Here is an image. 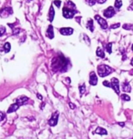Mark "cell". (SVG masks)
Instances as JSON below:
<instances>
[{"label": "cell", "mask_w": 133, "mask_h": 139, "mask_svg": "<svg viewBox=\"0 0 133 139\" xmlns=\"http://www.w3.org/2000/svg\"><path fill=\"white\" fill-rule=\"evenodd\" d=\"M77 13L75 4L71 1H68L67 4L63 7V17L65 18H72Z\"/></svg>", "instance_id": "6da1fadb"}, {"label": "cell", "mask_w": 133, "mask_h": 139, "mask_svg": "<svg viewBox=\"0 0 133 139\" xmlns=\"http://www.w3.org/2000/svg\"><path fill=\"white\" fill-rule=\"evenodd\" d=\"M112 72H113V69L111 67H110L109 66L100 65V66L98 67V74L101 77H105V76H109Z\"/></svg>", "instance_id": "7a4b0ae2"}, {"label": "cell", "mask_w": 133, "mask_h": 139, "mask_svg": "<svg viewBox=\"0 0 133 139\" xmlns=\"http://www.w3.org/2000/svg\"><path fill=\"white\" fill-rule=\"evenodd\" d=\"M13 13V10L11 7H4L0 10V17H7L8 16L12 15Z\"/></svg>", "instance_id": "3957f363"}, {"label": "cell", "mask_w": 133, "mask_h": 139, "mask_svg": "<svg viewBox=\"0 0 133 139\" xmlns=\"http://www.w3.org/2000/svg\"><path fill=\"white\" fill-rule=\"evenodd\" d=\"M58 112H55L48 120V125L50 126H55L58 124Z\"/></svg>", "instance_id": "277c9868"}, {"label": "cell", "mask_w": 133, "mask_h": 139, "mask_svg": "<svg viewBox=\"0 0 133 139\" xmlns=\"http://www.w3.org/2000/svg\"><path fill=\"white\" fill-rule=\"evenodd\" d=\"M111 87L114 89V91L118 95H119V82L117 78H112L111 79Z\"/></svg>", "instance_id": "5b68a950"}, {"label": "cell", "mask_w": 133, "mask_h": 139, "mask_svg": "<svg viewBox=\"0 0 133 139\" xmlns=\"http://www.w3.org/2000/svg\"><path fill=\"white\" fill-rule=\"evenodd\" d=\"M95 19H96L97 21H98V23L100 25V27H102L103 29H106V28L108 27V23H107V21H106L104 18L100 17L98 15L95 16Z\"/></svg>", "instance_id": "8992f818"}, {"label": "cell", "mask_w": 133, "mask_h": 139, "mask_svg": "<svg viewBox=\"0 0 133 139\" xmlns=\"http://www.w3.org/2000/svg\"><path fill=\"white\" fill-rule=\"evenodd\" d=\"M60 34L63 35V36H70L73 34V28H70V27H62L60 28Z\"/></svg>", "instance_id": "52a82bcc"}, {"label": "cell", "mask_w": 133, "mask_h": 139, "mask_svg": "<svg viewBox=\"0 0 133 139\" xmlns=\"http://www.w3.org/2000/svg\"><path fill=\"white\" fill-rule=\"evenodd\" d=\"M103 14H104V17H105L110 18L115 15V10L112 6H109V7L104 11V13Z\"/></svg>", "instance_id": "ba28073f"}, {"label": "cell", "mask_w": 133, "mask_h": 139, "mask_svg": "<svg viewBox=\"0 0 133 139\" xmlns=\"http://www.w3.org/2000/svg\"><path fill=\"white\" fill-rule=\"evenodd\" d=\"M89 84L91 85H96L98 84V77L94 72H91L89 75Z\"/></svg>", "instance_id": "9c48e42d"}, {"label": "cell", "mask_w": 133, "mask_h": 139, "mask_svg": "<svg viewBox=\"0 0 133 139\" xmlns=\"http://www.w3.org/2000/svg\"><path fill=\"white\" fill-rule=\"evenodd\" d=\"M46 37H48L50 39H52L54 37V31H53V27L52 26L48 27V28H47V30L46 32Z\"/></svg>", "instance_id": "30bf717a"}, {"label": "cell", "mask_w": 133, "mask_h": 139, "mask_svg": "<svg viewBox=\"0 0 133 139\" xmlns=\"http://www.w3.org/2000/svg\"><path fill=\"white\" fill-rule=\"evenodd\" d=\"M19 106H19L17 103H15V104H13V105H11L10 107L8 108V110H7V113H12V112L17 111V110L19 108Z\"/></svg>", "instance_id": "8fae6325"}, {"label": "cell", "mask_w": 133, "mask_h": 139, "mask_svg": "<svg viewBox=\"0 0 133 139\" xmlns=\"http://www.w3.org/2000/svg\"><path fill=\"white\" fill-rule=\"evenodd\" d=\"M28 98L27 96H21V97L17 99V102L16 103H17L20 106V105H24V104L28 103Z\"/></svg>", "instance_id": "7c38bea8"}, {"label": "cell", "mask_w": 133, "mask_h": 139, "mask_svg": "<svg viewBox=\"0 0 133 139\" xmlns=\"http://www.w3.org/2000/svg\"><path fill=\"white\" fill-rule=\"evenodd\" d=\"M94 133H95V134H98V135H107V134H108V133H107V130L104 129V128H102V127H98Z\"/></svg>", "instance_id": "4fadbf2b"}, {"label": "cell", "mask_w": 133, "mask_h": 139, "mask_svg": "<svg viewBox=\"0 0 133 139\" xmlns=\"http://www.w3.org/2000/svg\"><path fill=\"white\" fill-rule=\"evenodd\" d=\"M54 16H55L54 8H53V6H50V8H49V14H48V19H49L50 22L53 21V19H54Z\"/></svg>", "instance_id": "5bb4252c"}, {"label": "cell", "mask_w": 133, "mask_h": 139, "mask_svg": "<svg viewBox=\"0 0 133 139\" xmlns=\"http://www.w3.org/2000/svg\"><path fill=\"white\" fill-rule=\"evenodd\" d=\"M122 89H123L124 92L128 93V92H130L131 87H130V85H129V84H128V82H125V83L123 84V85H122Z\"/></svg>", "instance_id": "9a60e30c"}, {"label": "cell", "mask_w": 133, "mask_h": 139, "mask_svg": "<svg viewBox=\"0 0 133 139\" xmlns=\"http://www.w3.org/2000/svg\"><path fill=\"white\" fill-rule=\"evenodd\" d=\"M97 56H98V57H101V58H104V57H105L104 51L101 49L100 47H98V49H97Z\"/></svg>", "instance_id": "2e32d148"}, {"label": "cell", "mask_w": 133, "mask_h": 139, "mask_svg": "<svg viewBox=\"0 0 133 139\" xmlns=\"http://www.w3.org/2000/svg\"><path fill=\"white\" fill-rule=\"evenodd\" d=\"M87 27L90 30L91 32L94 31V26H93V20L92 19H89L87 23Z\"/></svg>", "instance_id": "e0dca14e"}, {"label": "cell", "mask_w": 133, "mask_h": 139, "mask_svg": "<svg viewBox=\"0 0 133 139\" xmlns=\"http://www.w3.org/2000/svg\"><path fill=\"white\" fill-rule=\"evenodd\" d=\"M10 49H11V45H10V44L8 42H6L5 45H4V50H5L6 53H8L10 51Z\"/></svg>", "instance_id": "ac0fdd59"}, {"label": "cell", "mask_w": 133, "mask_h": 139, "mask_svg": "<svg viewBox=\"0 0 133 139\" xmlns=\"http://www.w3.org/2000/svg\"><path fill=\"white\" fill-rule=\"evenodd\" d=\"M121 6H122V1L121 0H116L115 1V7L116 8H120L121 7Z\"/></svg>", "instance_id": "d6986e66"}, {"label": "cell", "mask_w": 133, "mask_h": 139, "mask_svg": "<svg viewBox=\"0 0 133 139\" xmlns=\"http://www.w3.org/2000/svg\"><path fill=\"white\" fill-rule=\"evenodd\" d=\"M85 90H86V85L82 84L81 85H79V93L81 95H83V94L85 93Z\"/></svg>", "instance_id": "ffe728a7"}, {"label": "cell", "mask_w": 133, "mask_h": 139, "mask_svg": "<svg viewBox=\"0 0 133 139\" xmlns=\"http://www.w3.org/2000/svg\"><path fill=\"white\" fill-rule=\"evenodd\" d=\"M121 99L124 100V101H129V100H130V97H129V95H128L123 94V95H121Z\"/></svg>", "instance_id": "44dd1931"}, {"label": "cell", "mask_w": 133, "mask_h": 139, "mask_svg": "<svg viewBox=\"0 0 133 139\" xmlns=\"http://www.w3.org/2000/svg\"><path fill=\"white\" fill-rule=\"evenodd\" d=\"M111 46H112V43H110V44H108L107 46H106V49L108 51V53H111L112 52V50H111Z\"/></svg>", "instance_id": "7402d4cb"}, {"label": "cell", "mask_w": 133, "mask_h": 139, "mask_svg": "<svg viewBox=\"0 0 133 139\" xmlns=\"http://www.w3.org/2000/svg\"><path fill=\"white\" fill-rule=\"evenodd\" d=\"M5 33H6V28L3 27V26H1V27H0V36H3Z\"/></svg>", "instance_id": "603a6c76"}, {"label": "cell", "mask_w": 133, "mask_h": 139, "mask_svg": "<svg viewBox=\"0 0 133 139\" xmlns=\"http://www.w3.org/2000/svg\"><path fill=\"white\" fill-rule=\"evenodd\" d=\"M123 28L124 29H132L133 30V26L132 25H127V24H125L123 26Z\"/></svg>", "instance_id": "cb8c5ba5"}, {"label": "cell", "mask_w": 133, "mask_h": 139, "mask_svg": "<svg viewBox=\"0 0 133 139\" xmlns=\"http://www.w3.org/2000/svg\"><path fill=\"white\" fill-rule=\"evenodd\" d=\"M86 2H87L89 6H94L95 3H96V0H86Z\"/></svg>", "instance_id": "d4e9b609"}, {"label": "cell", "mask_w": 133, "mask_h": 139, "mask_svg": "<svg viewBox=\"0 0 133 139\" xmlns=\"http://www.w3.org/2000/svg\"><path fill=\"white\" fill-rule=\"evenodd\" d=\"M54 5H55L56 6L59 7L60 5H61V1H59V0H55V1H54Z\"/></svg>", "instance_id": "484cf974"}, {"label": "cell", "mask_w": 133, "mask_h": 139, "mask_svg": "<svg viewBox=\"0 0 133 139\" xmlns=\"http://www.w3.org/2000/svg\"><path fill=\"white\" fill-rule=\"evenodd\" d=\"M103 85H105L107 87H111V84H110L109 81H104L103 82Z\"/></svg>", "instance_id": "4316f807"}, {"label": "cell", "mask_w": 133, "mask_h": 139, "mask_svg": "<svg viewBox=\"0 0 133 139\" xmlns=\"http://www.w3.org/2000/svg\"><path fill=\"white\" fill-rule=\"evenodd\" d=\"M119 26H120V24H119V23H118V24L112 25V26L110 27V28H111V29H115V28H118V27H119Z\"/></svg>", "instance_id": "83f0119b"}, {"label": "cell", "mask_w": 133, "mask_h": 139, "mask_svg": "<svg viewBox=\"0 0 133 139\" xmlns=\"http://www.w3.org/2000/svg\"><path fill=\"white\" fill-rule=\"evenodd\" d=\"M4 118H5V114L0 111V121H2Z\"/></svg>", "instance_id": "f1b7e54d"}, {"label": "cell", "mask_w": 133, "mask_h": 139, "mask_svg": "<svg viewBox=\"0 0 133 139\" xmlns=\"http://www.w3.org/2000/svg\"><path fill=\"white\" fill-rule=\"evenodd\" d=\"M84 38H85V41H87V45H89V38H88L86 35H84Z\"/></svg>", "instance_id": "f546056e"}, {"label": "cell", "mask_w": 133, "mask_h": 139, "mask_svg": "<svg viewBox=\"0 0 133 139\" xmlns=\"http://www.w3.org/2000/svg\"><path fill=\"white\" fill-rule=\"evenodd\" d=\"M69 106H70L71 109H75V108H76V106H75L74 104H72V103H69Z\"/></svg>", "instance_id": "4dcf8cb0"}, {"label": "cell", "mask_w": 133, "mask_h": 139, "mask_svg": "<svg viewBox=\"0 0 133 139\" xmlns=\"http://www.w3.org/2000/svg\"><path fill=\"white\" fill-rule=\"evenodd\" d=\"M97 2L98 3V4H103V3H105L106 0H97Z\"/></svg>", "instance_id": "1f68e13d"}, {"label": "cell", "mask_w": 133, "mask_h": 139, "mask_svg": "<svg viewBox=\"0 0 133 139\" xmlns=\"http://www.w3.org/2000/svg\"><path fill=\"white\" fill-rule=\"evenodd\" d=\"M19 31H20V29H17V30L13 31V34H14V35H16V34H17V33H18Z\"/></svg>", "instance_id": "d6a6232c"}, {"label": "cell", "mask_w": 133, "mask_h": 139, "mask_svg": "<svg viewBox=\"0 0 133 139\" xmlns=\"http://www.w3.org/2000/svg\"><path fill=\"white\" fill-rule=\"evenodd\" d=\"M37 97H38V98H39V99H41V100H42V99H43V97H42V96H41V95H39V94H37Z\"/></svg>", "instance_id": "836d02e7"}, {"label": "cell", "mask_w": 133, "mask_h": 139, "mask_svg": "<svg viewBox=\"0 0 133 139\" xmlns=\"http://www.w3.org/2000/svg\"><path fill=\"white\" fill-rule=\"evenodd\" d=\"M119 125H120V126H124V123H120Z\"/></svg>", "instance_id": "e575fe53"}, {"label": "cell", "mask_w": 133, "mask_h": 139, "mask_svg": "<svg viewBox=\"0 0 133 139\" xmlns=\"http://www.w3.org/2000/svg\"><path fill=\"white\" fill-rule=\"evenodd\" d=\"M131 65H132V66H133V58L131 59Z\"/></svg>", "instance_id": "d590c367"}, {"label": "cell", "mask_w": 133, "mask_h": 139, "mask_svg": "<svg viewBox=\"0 0 133 139\" xmlns=\"http://www.w3.org/2000/svg\"><path fill=\"white\" fill-rule=\"evenodd\" d=\"M132 50H133V45H132Z\"/></svg>", "instance_id": "8d00e7d4"}, {"label": "cell", "mask_w": 133, "mask_h": 139, "mask_svg": "<svg viewBox=\"0 0 133 139\" xmlns=\"http://www.w3.org/2000/svg\"><path fill=\"white\" fill-rule=\"evenodd\" d=\"M28 1H32V0H28Z\"/></svg>", "instance_id": "74e56055"}]
</instances>
